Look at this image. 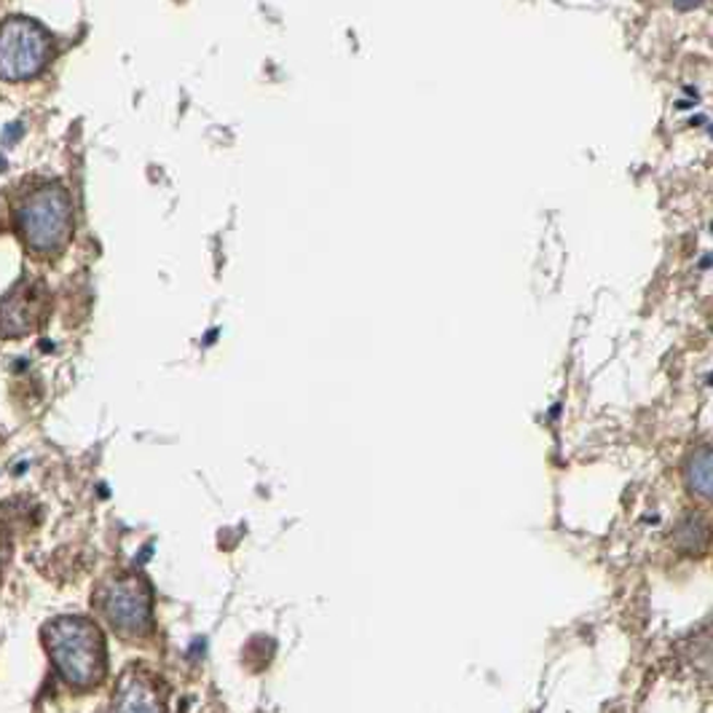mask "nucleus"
Listing matches in <instances>:
<instances>
[{"label": "nucleus", "instance_id": "1", "mask_svg": "<svg viewBox=\"0 0 713 713\" xmlns=\"http://www.w3.org/2000/svg\"><path fill=\"white\" fill-rule=\"evenodd\" d=\"M44 644L60 676L73 687H95L105 674V636L86 617H57L44 628Z\"/></svg>", "mask_w": 713, "mask_h": 713}, {"label": "nucleus", "instance_id": "2", "mask_svg": "<svg viewBox=\"0 0 713 713\" xmlns=\"http://www.w3.org/2000/svg\"><path fill=\"white\" fill-rule=\"evenodd\" d=\"M16 223L27 250L35 255H57L73 233V204L60 183L40 185L22 198Z\"/></svg>", "mask_w": 713, "mask_h": 713}, {"label": "nucleus", "instance_id": "3", "mask_svg": "<svg viewBox=\"0 0 713 713\" xmlns=\"http://www.w3.org/2000/svg\"><path fill=\"white\" fill-rule=\"evenodd\" d=\"M55 40L25 16H11L0 25V78L25 81L51 62Z\"/></svg>", "mask_w": 713, "mask_h": 713}, {"label": "nucleus", "instance_id": "4", "mask_svg": "<svg viewBox=\"0 0 713 713\" xmlns=\"http://www.w3.org/2000/svg\"><path fill=\"white\" fill-rule=\"evenodd\" d=\"M97 604L110 628L119 630L121 636L137 639V636H145L150 630V593L137 577H110L99 588Z\"/></svg>", "mask_w": 713, "mask_h": 713}, {"label": "nucleus", "instance_id": "5", "mask_svg": "<svg viewBox=\"0 0 713 713\" xmlns=\"http://www.w3.org/2000/svg\"><path fill=\"white\" fill-rule=\"evenodd\" d=\"M49 312V290L40 279H22L0 298V338L33 333Z\"/></svg>", "mask_w": 713, "mask_h": 713}, {"label": "nucleus", "instance_id": "6", "mask_svg": "<svg viewBox=\"0 0 713 713\" xmlns=\"http://www.w3.org/2000/svg\"><path fill=\"white\" fill-rule=\"evenodd\" d=\"M110 713H164V698L154 679L143 670H132L116 689Z\"/></svg>", "mask_w": 713, "mask_h": 713}, {"label": "nucleus", "instance_id": "7", "mask_svg": "<svg viewBox=\"0 0 713 713\" xmlns=\"http://www.w3.org/2000/svg\"><path fill=\"white\" fill-rule=\"evenodd\" d=\"M684 483L692 496L713 501V446L694 448L684 464Z\"/></svg>", "mask_w": 713, "mask_h": 713}, {"label": "nucleus", "instance_id": "8", "mask_svg": "<svg viewBox=\"0 0 713 713\" xmlns=\"http://www.w3.org/2000/svg\"><path fill=\"white\" fill-rule=\"evenodd\" d=\"M713 531L700 512H687L674 529V545L684 555H703L711 547Z\"/></svg>", "mask_w": 713, "mask_h": 713}, {"label": "nucleus", "instance_id": "9", "mask_svg": "<svg viewBox=\"0 0 713 713\" xmlns=\"http://www.w3.org/2000/svg\"><path fill=\"white\" fill-rule=\"evenodd\" d=\"M0 228H3V204H0Z\"/></svg>", "mask_w": 713, "mask_h": 713}]
</instances>
